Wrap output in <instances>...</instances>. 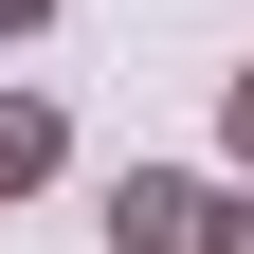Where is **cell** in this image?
Masks as SVG:
<instances>
[{
	"label": "cell",
	"instance_id": "5",
	"mask_svg": "<svg viewBox=\"0 0 254 254\" xmlns=\"http://www.w3.org/2000/svg\"><path fill=\"white\" fill-rule=\"evenodd\" d=\"M37 18H55V0H0V37H37Z\"/></svg>",
	"mask_w": 254,
	"mask_h": 254
},
{
	"label": "cell",
	"instance_id": "2",
	"mask_svg": "<svg viewBox=\"0 0 254 254\" xmlns=\"http://www.w3.org/2000/svg\"><path fill=\"white\" fill-rule=\"evenodd\" d=\"M55 164H73V127H55V91H0V200H37Z\"/></svg>",
	"mask_w": 254,
	"mask_h": 254
},
{
	"label": "cell",
	"instance_id": "1",
	"mask_svg": "<svg viewBox=\"0 0 254 254\" xmlns=\"http://www.w3.org/2000/svg\"><path fill=\"white\" fill-rule=\"evenodd\" d=\"M200 218H218V182H182V164L109 182V254H200Z\"/></svg>",
	"mask_w": 254,
	"mask_h": 254
},
{
	"label": "cell",
	"instance_id": "3",
	"mask_svg": "<svg viewBox=\"0 0 254 254\" xmlns=\"http://www.w3.org/2000/svg\"><path fill=\"white\" fill-rule=\"evenodd\" d=\"M200 254H254V182H218V218H200Z\"/></svg>",
	"mask_w": 254,
	"mask_h": 254
},
{
	"label": "cell",
	"instance_id": "4",
	"mask_svg": "<svg viewBox=\"0 0 254 254\" xmlns=\"http://www.w3.org/2000/svg\"><path fill=\"white\" fill-rule=\"evenodd\" d=\"M218 145H236V182H254V73H236V91H218Z\"/></svg>",
	"mask_w": 254,
	"mask_h": 254
}]
</instances>
